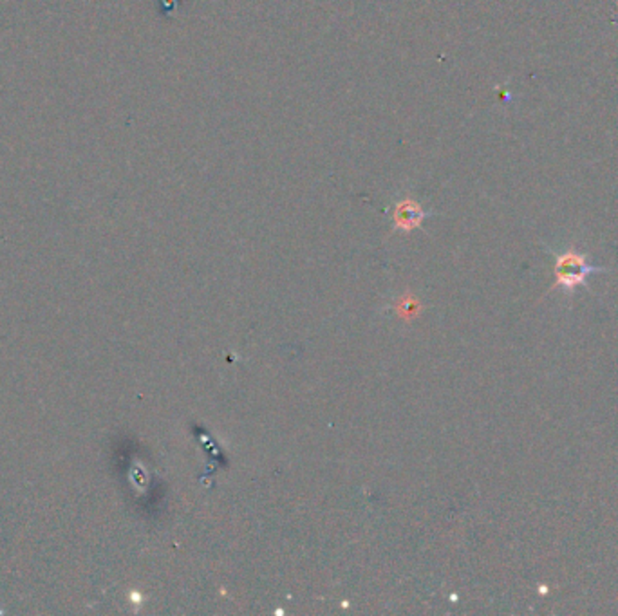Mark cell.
Here are the masks:
<instances>
[{
	"label": "cell",
	"mask_w": 618,
	"mask_h": 616,
	"mask_svg": "<svg viewBox=\"0 0 618 616\" xmlns=\"http://www.w3.org/2000/svg\"><path fill=\"white\" fill-rule=\"evenodd\" d=\"M421 217H423V212L412 201L407 199L396 206L395 219L401 228H412V226H416L421 221Z\"/></svg>",
	"instance_id": "2"
},
{
	"label": "cell",
	"mask_w": 618,
	"mask_h": 616,
	"mask_svg": "<svg viewBox=\"0 0 618 616\" xmlns=\"http://www.w3.org/2000/svg\"><path fill=\"white\" fill-rule=\"evenodd\" d=\"M555 258V284L550 292L560 287L564 293H571L579 286H586L589 275L604 272V267L591 266L584 253H579L573 248L557 253Z\"/></svg>",
	"instance_id": "1"
}]
</instances>
